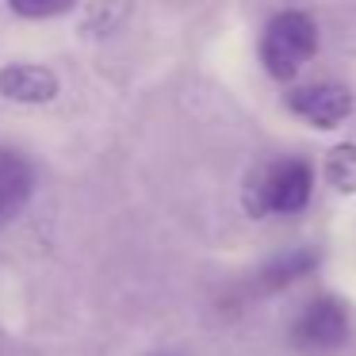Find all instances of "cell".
Segmentation results:
<instances>
[{"label": "cell", "mask_w": 356, "mask_h": 356, "mask_svg": "<svg viewBox=\"0 0 356 356\" xmlns=\"http://www.w3.org/2000/svg\"><path fill=\"white\" fill-rule=\"evenodd\" d=\"M58 88V77L39 62H8L0 70V96L12 104H50Z\"/></svg>", "instance_id": "5b68a950"}, {"label": "cell", "mask_w": 356, "mask_h": 356, "mask_svg": "<svg viewBox=\"0 0 356 356\" xmlns=\"http://www.w3.org/2000/svg\"><path fill=\"white\" fill-rule=\"evenodd\" d=\"M318 50V27L307 12L287 8L268 19L261 35V65L272 81H291Z\"/></svg>", "instance_id": "6da1fadb"}, {"label": "cell", "mask_w": 356, "mask_h": 356, "mask_svg": "<svg viewBox=\"0 0 356 356\" xmlns=\"http://www.w3.org/2000/svg\"><path fill=\"white\" fill-rule=\"evenodd\" d=\"M314 192V169L302 157H280L268 169L257 172L249 188V211L253 215H299Z\"/></svg>", "instance_id": "7a4b0ae2"}, {"label": "cell", "mask_w": 356, "mask_h": 356, "mask_svg": "<svg viewBox=\"0 0 356 356\" xmlns=\"http://www.w3.org/2000/svg\"><path fill=\"white\" fill-rule=\"evenodd\" d=\"M310 268H314V253L299 249V253H287V257H280V261H272L268 268H264V284H268V287H284V284H291V280L307 276Z\"/></svg>", "instance_id": "52a82bcc"}, {"label": "cell", "mask_w": 356, "mask_h": 356, "mask_svg": "<svg viewBox=\"0 0 356 356\" xmlns=\"http://www.w3.org/2000/svg\"><path fill=\"white\" fill-rule=\"evenodd\" d=\"M291 341L302 353H333L348 341V310L333 295L310 299L291 325Z\"/></svg>", "instance_id": "3957f363"}, {"label": "cell", "mask_w": 356, "mask_h": 356, "mask_svg": "<svg viewBox=\"0 0 356 356\" xmlns=\"http://www.w3.org/2000/svg\"><path fill=\"white\" fill-rule=\"evenodd\" d=\"M325 177L333 180L337 192H356V146H337L330 149V161H325Z\"/></svg>", "instance_id": "ba28073f"}, {"label": "cell", "mask_w": 356, "mask_h": 356, "mask_svg": "<svg viewBox=\"0 0 356 356\" xmlns=\"http://www.w3.org/2000/svg\"><path fill=\"white\" fill-rule=\"evenodd\" d=\"M77 0H8V8L24 19H50V16H62L70 12Z\"/></svg>", "instance_id": "9c48e42d"}, {"label": "cell", "mask_w": 356, "mask_h": 356, "mask_svg": "<svg viewBox=\"0 0 356 356\" xmlns=\"http://www.w3.org/2000/svg\"><path fill=\"white\" fill-rule=\"evenodd\" d=\"M287 108H291V115H299L307 127L333 131V127H341L353 115V92H348L345 85H333V81H318V85L295 88V92L287 96Z\"/></svg>", "instance_id": "277c9868"}, {"label": "cell", "mask_w": 356, "mask_h": 356, "mask_svg": "<svg viewBox=\"0 0 356 356\" xmlns=\"http://www.w3.org/2000/svg\"><path fill=\"white\" fill-rule=\"evenodd\" d=\"M35 192V169L19 149L0 146V226L12 222Z\"/></svg>", "instance_id": "8992f818"}]
</instances>
